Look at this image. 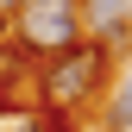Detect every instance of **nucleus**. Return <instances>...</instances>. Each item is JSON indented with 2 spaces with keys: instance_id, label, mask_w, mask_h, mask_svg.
<instances>
[{
  "instance_id": "obj_2",
  "label": "nucleus",
  "mask_w": 132,
  "mask_h": 132,
  "mask_svg": "<svg viewBox=\"0 0 132 132\" xmlns=\"http://www.w3.org/2000/svg\"><path fill=\"white\" fill-rule=\"evenodd\" d=\"M69 44H82V6L76 0H25L13 13V57L19 63H51Z\"/></svg>"
},
{
  "instance_id": "obj_5",
  "label": "nucleus",
  "mask_w": 132,
  "mask_h": 132,
  "mask_svg": "<svg viewBox=\"0 0 132 132\" xmlns=\"http://www.w3.org/2000/svg\"><path fill=\"white\" fill-rule=\"evenodd\" d=\"M113 126H132V63H126V94L113 101Z\"/></svg>"
},
{
  "instance_id": "obj_1",
  "label": "nucleus",
  "mask_w": 132,
  "mask_h": 132,
  "mask_svg": "<svg viewBox=\"0 0 132 132\" xmlns=\"http://www.w3.org/2000/svg\"><path fill=\"white\" fill-rule=\"evenodd\" d=\"M31 69H38V107H51V113H82L88 101H101V88L113 82V51L94 44V38H82V44H69L63 57L31 63Z\"/></svg>"
},
{
  "instance_id": "obj_3",
  "label": "nucleus",
  "mask_w": 132,
  "mask_h": 132,
  "mask_svg": "<svg viewBox=\"0 0 132 132\" xmlns=\"http://www.w3.org/2000/svg\"><path fill=\"white\" fill-rule=\"evenodd\" d=\"M82 6V38L107 44V51H120L126 31H132V0H76Z\"/></svg>"
},
{
  "instance_id": "obj_7",
  "label": "nucleus",
  "mask_w": 132,
  "mask_h": 132,
  "mask_svg": "<svg viewBox=\"0 0 132 132\" xmlns=\"http://www.w3.org/2000/svg\"><path fill=\"white\" fill-rule=\"evenodd\" d=\"M25 6V0H0V19H13V13H19Z\"/></svg>"
},
{
  "instance_id": "obj_6",
  "label": "nucleus",
  "mask_w": 132,
  "mask_h": 132,
  "mask_svg": "<svg viewBox=\"0 0 132 132\" xmlns=\"http://www.w3.org/2000/svg\"><path fill=\"white\" fill-rule=\"evenodd\" d=\"M0 51H13V19H0Z\"/></svg>"
},
{
  "instance_id": "obj_4",
  "label": "nucleus",
  "mask_w": 132,
  "mask_h": 132,
  "mask_svg": "<svg viewBox=\"0 0 132 132\" xmlns=\"http://www.w3.org/2000/svg\"><path fill=\"white\" fill-rule=\"evenodd\" d=\"M25 132H82V126H76V113H51V107H38V113H25Z\"/></svg>"
}]
</instances>
